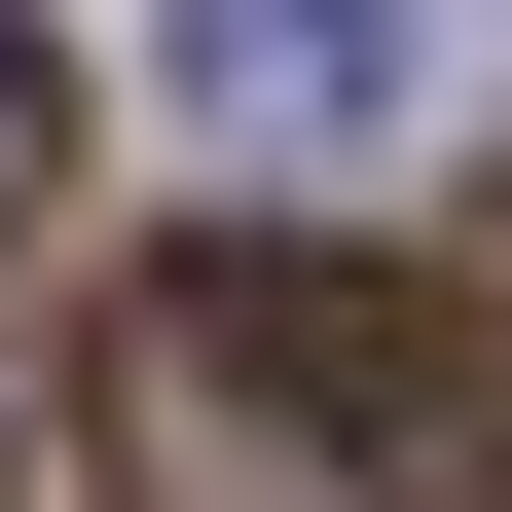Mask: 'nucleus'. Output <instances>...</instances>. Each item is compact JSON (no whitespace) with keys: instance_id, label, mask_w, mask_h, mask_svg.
I'll use <instances>...</instances> for the list:
<instances>
[{"instance_id":"nucleus-1","label":"nucleus","mask_w":512,"mask_h":512,"mask_svg":"<svg viewBox=\"0 0 512 512\" xmlns=\"http://www.w3.org/2000/svg\"><path fill=\"white\" fill-rule=\"evenodd\" d=\"M110 512H476V330L330 220H220L110 293Z\"/></svg>"},{"instance_id":"nucleus-2","label":"nucleus","mask_w":512,"mask_h":512,"mask_svg":"<svg viewBox=\"0 0 512 512\" xmlns=\"http://www.w3.org/2000/svg\"><path fill=\"white\" fill-rule=\"evenodd\" d=\"M147 37H183V110H220L256 183H330L366 110H403V0H147Z\"/></svg>"},{"instance_id":"nucleus-3","label":"nucleus","mask_w":512,"mask_h":512,"mask_svg":"<svg viewBox=\"0 0 512 512\" xmlns=\"http://www.w3.org/2000/svg\"><path fill=\"white\" fill-rule=\"evenodd\" d=\"M37 183H74V74H37V0H0V220H37Z\"/></svg>"}]
</instances>
